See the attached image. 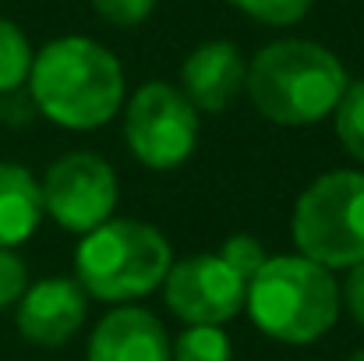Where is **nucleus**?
Listing matches in <instances>:
<instances>
[{"mask_svg": "<svg viewBox=\"0 0 364 361\" xmlns=\"http://www.w3.org/2000/svg\"><path fill=\"white\" fill-rule=\"evenodd\" d=\"M244 78H247V61L241 46L230 39H209L184 57L177 89L188 96V103L198 114H223L244 93Z\"/></svg>", "mask_w": 364, "mask_h": 361, "instance_id": "9d476101", "label": "nucleus"}, {"mask_svg": "<svg viewBox=\"0 0 364 361\" xmlns=\"http://www.w3.org/2000/svg\"><path fill=\"white\" fill-rule=\"evenodd\" d=\"M173 266V248L145 220L110 216L82 234L75 248V280L103 305H134L156 294Z\"/></svg>", "mask_w": 364, "mask_h": 361, "instance_id": "20e7f679", "label": "nucleus"}, {"mask_svg": "<svg viewBox=\"0 0 364 361\" xmlns=\"http://www.w3.org/2000/svg\"><path fill=\"white\" fill-rule=\"evenodd\" d=\"M347 85L350 75L343 61L329 46L301 36L265 43L251 57L244 78L255 114L279 127H311L333 117Z\"/></svg>", "mask_w": 364, "mask_h": 361, "instance_id": "f03ea898", "label": "nucleus"}, {"mask_svg": "<svg viewBox=\"0 0 364 361\" xmlns=\"http://www.w3.org/2000/svg\"><path fill=\"white\" fill-rule=\"evenodd\" d=\"M343 283H340V308L354 319V326L364 330V262L343 269Z\"/></svg>", "mask_w": 364, "mask_h": 361, "instance_id": "aec40b11", "label": "nucleus"}, {"mask_svg": "<svg viewBox=\"0 0 364 361\" xmlns=\"http://www.w3.org/2000/svg\"><path fill=\"white\" fill-rule=\"evenodd\" d=\"M220 255L241 273L244 280H251V276L265 266V258H269V251L262 248V241L251 238V234H230V238L223 241Z\"/></svg>", "mask_w": 364, "mask_h": 361, "instance_id": "f3484780", "label": "nucleus"}, {"mask_svg": "<svg viewBox=\"0 0 364 361\" xmlns=\"http://www.w3.org/2000/svg\"><path fill=\"white\" fill-rule=\"evenodd\" d=\"M290 238L297 255L333 273L364 262V170L315 177L294 202Z\"/></svg>", "mask_w": 364, "mask_h": 361, "instance_id": "39448f33", "label": "nucleus"}, {"mask_svg": "<svg viewBox=\"0 0 364 361\" xmlns=\"http://www.w3.org/2000/svg\"><path fill=\"white\" fill-rule=\"evenodd\" d=\"M156 4L159 0H92V11L114 28H134L156 11Z\"/></svg>", "mask_w": 364, "mask_h": 361, "instance_id": "a211bd4d", "label": "nucleus"}, {"mask_svg": "<svg viewBox=\"0 0 364 361\" xmlns=\"http://www.w3.org/2000/svg\"><path fill=\"white\" fill-rule=\"evenodd\" d=\"M251 326L287 347L318 344L340 323V283L333 269L304 255H269L247 280L244 298Z\"/></svg>", "mask_w": 364, "mask_h": 361, "instance_id": "7ed1b4c3", "label": "nucleus"}, {"mask_svg": "<svg viewBox=\"0 0 364 361\" xmlns=\"http://www.w3.org/2000/svg\"><path fill=\"white\" fill-rule=\"evenodd\" d=\"M28 96L50 124L96 131L124 110V68L114 50L89 36H57L32 57Z\"/></svg>", "mask_w": 364, "mask_h": 361, "instance_id": "f257e3e1", "label": "nucleus"}, {"mask_svg": "<svg viewBox=\"0 0 364 361\" xmlns=\"http://www.w3.org/2000/svg\"><path fill=\"white\" fill-rule=\"evenodd\" d=\"M28 287V269L14 255V248H0V312L18 305V298Z\"/></svg>", "mask_w": 364, "mask_h": 361, "instance_id": "6ab92c4d", "label": "nucleus"}, {"mask_svg": "<svg viewBox=\"0 0 364 361\" xmlns=\"http://www.w3.org/2000/svg\"><path fill=\"white\" fill-rule=\"evenodd\" d=\"M247 280L220 255L198 251L170 266L163 301L184 326H227L244 312Z\"/></svg>", "mask_w": 364, "mask_h": 361, "instance_id": "6e6552de", "label": "nucleus"}, {"mask_svg": "<svg viewBox=\"0 0 364 361\" xmlns=\"http://www.w3.org/2000/svg\"><path fill=\"white\" fill-rule=\"evenodd\" d=\"M89 294L75 276H43L14 305V326L32 347H64L89 319Z\"/></svg>", "mask_w": 364, "mask_h": 361, "instance_id": "1a4fd4ad", "label": "nucleus"}, {"mask_svg": "<svg viewBox=\"0 0 364 361\" xmlns=\"http://www.w3.org/2000/svg\"><path fill=\"white\" fill-rule=\"evenodd\" d=\"M43 192L21 163H0V248H18L43 224Z\"/></svg>", "mask_w": 364, "mask_h": 361, "instance_id": "f8f14e48", "label": "nucleus"}, {"mask_svg": "<svg viewBox=\"0 0 364 361\" xmlns=\"http://www.w3.org/2000/svg\"><path fill=\"white\" fill-rule=\"evenodd\" d=\"M32 57H36V50H32L28 36L11 18H0V96H11L28 82Z\"/></svg>", "mask_w": 364, "mask_h": 361, "instance_id": "ddd939ff", "label": "nucleus"}, {"mask_svg": "<svg viewBox=\"0 0 364 361\" xmlns=\"http://www.w3.org/2000/svg\"><path fill=\"white\" fill-rule=\"evenodd\" d=\"M85 361H170V333L156 312L114 305L92 326Z\"/></svg>", "mask_w": 364, "mask_h": 361, "instance_id": "9b49d317", "label": "nucleus"}, {"mask_svg": "<svg viewBox=\"0 0 364 361\" xmlns=\"http://www.w3.org/2000/svg\"><path fill=\"white\" fill-rule=\"evenodd\" d=\"M241 14H247L251 21H262V25H276V28H287V25H297L315 0H230Z\"/></svg>", "mask_w": 364, "mask_h": 361, "instance_id": "dca6fc26", "label": "nucleus"}, {"mask_svg": "<svg viewBox=\"0 0 364 361\" xmlns=\"http://www.w3.org/2000/svg\"><path fill=\"white\" fill-rule=\"evenodd\" d=\"M347 361H364V347H358V351H350V355H347Z\"/></svg>", "mask_w": 364, "mask_h": 361, "instance_id": "412c9836", "label": "nucleus"}, {"mask_svg": "<svg viewBox=\"0 0 364 361\" xmlns=\"http://www.w3.org/2000/svg\"><path fill=\"white\" fill-rule=\"evenodd\" d=\"M333 127L347 156L364 163V78H350L347 93L333 110Z\"/></svg>", "mask_w": 364, "mask_h": 361, "instance_id": "2eb2a0df", "label": "nucleus"}, {"mask_svg": "<svg viewBox=\"0 0 364 361\" xmlns=\"http://www.w3.org/2000/svg\"><path fill=\"white\" fill-rule=\"evenodd\" d=\"M46 216L68 234H89L107 224L117 209L121 184L114 167L100 152H64L53 159L39 181Z\"/></svg>", "mask_w": 364, "mask_h": 361, "instance_id": "0eeeda50", "label": "nucleus"}, {"mask_svg": "<svg viewBox=\"0 0 364 361\" xmlns=\"http://www.w3.org/2000/svg\"><path fill=\"white\" fill-rule=\"evenodd\" d=\"M124 142L145 170H177L195 156L198 110L170 82H145L124 100Z\"/></svg>", "mask_w": 364, "mask_h": 361, "instance_id": "423d86ee", "label": "nucleus"}, {"mask_svg": "<svg viewBox=\"0 0 364 361\" xmlns=\"http://www.w3.org/2000/svg\"><path fill=\"white\" fill-rule=\"evenodd\" d=\"M170 361H234V344L223 326H184L170 340Z\"/></svg>", "mask_w": 364, "mask_h": 361, "instance_id": "4468645a", "label": "nucleus"}]
</instances>
